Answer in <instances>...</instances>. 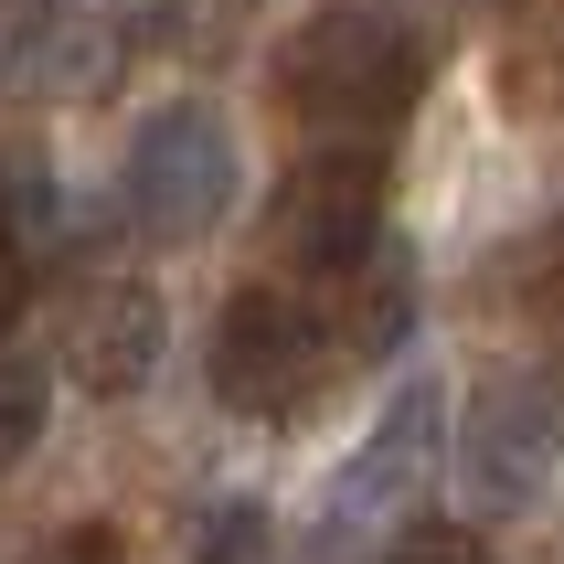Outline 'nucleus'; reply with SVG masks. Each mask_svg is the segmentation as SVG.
<instances>
[{"label": "nucleus", "mask_w": 564, "mask_h": 564, "mask_svg": "<svg viewBox=\"0 0 564 564\" xmlns=\"http://www.w3.org/2000/svg\"><path fill=\"white\" fill-rule=\"evenodd\" d=\"M182 554L192 564H267V511L256 501H203L182 522Z\"/></svg>", "instance_id": "10"}, {"label": "nucleus", "mask_w": 564, "mask_h": 564, "mask_svg": "<svg viewBox=\"0 0 564 564\" xmlns=\"http://www.w3.org/2000/svg\"><path fill=\"white\" fill-rule=\"evenodd\" d=\"M128 43L86 0H0V96L11 107H96L118 96Z\"/></svg>", "instance_id": "6"}, {"label": "nucleus", "mask_w": 564, "mask_h": 564, "mask_svg": "<svg viewBox=\"0 0 564 564\" xmlns=\"http://www.w3.org/2000/svg\"><path fill=\"white\" fill-rule=\"evenodd\" d=\"M319 373H330V319L299 310L288 288H235L214 310V394H224V415L288 426L319 394Z\"/></svg>", "instance_id": "4"}, {"label": "nucleus", "mask_w": 564, "mask_h": 564, "mask_svg": "<svg viewBox=\"0 0 564 564\" xmlns=\"http://www.w3.org/2000/svg\"><path fill=\"white\" fill-rule=\"evenodd\" d=\"M554 469H564V362H501L458 405V490L469 511L511 522L543 501Z\"/></svg>", "instance_id": "2"}, {"label": "nucleus", "mask_w": 564, "mask_h": 564, "mask_svg": "<svg viewBox=\"0 0 564 564\" xmlns=\"http://www.w3.org/2000/svg\"><path fill=\"white\" fill-rule=\"evenodd\" d=\"M267 224L299 278H362L383 256V150H310L278 182Z\"/></svg>", "instance_id": "5"}, {"label": "nucleus", "mask_w": 564, "mask_h": 564, "mask_svg": "<svg viewBox=\"0 0 564 564\" xmlns=\"http://www.w3.org/2000/svg\"><path fill=\"white\" fill-rule=\"evenodd\" d=\"M394 564H479V543L469 533H405V543H394Z\"/></svg>", "instance_id": "13"}, {"label": "nucleus", "mask_w": 564, "mask_h": 564, "mask_svg": "<svg viewBox=\"0 0 564 564\" xmlns=\"http://www.w3.org/2000/svg\"><path fill=\"white\" fill-rule=\"evenodd\" d=\"M160 351H171V310H160L150 278H86L64 299V373L86 383V394H139L160 373Z\"/></svg>", "instance_id": "8"}, {"label": "nucleus", "mask_w": 564, "mask_h": 564, "mask_svg": "<svg viewBox=\"0 0 564 564\" xmlns=\"http://www.w3.org/2000/svg\"><path fill=\"white\" fill-rule=\"evenodd\" d=\"M235 22H246V0H128L118 43H150V54H214Z\"/></svg>", "instance_id": "9"}, {"label": "nucleus", "mask_w": 564, "mask_h": 564, "mask_svg": "<svg viewBox=\"0 0 564 564\" xmlns=\"http://www.w3.org/2000/svg\"><path fill=\"white\" fill-rule=\"evenodd\" d=\"M426 86V43L373 0H330L278 43V107L319 150H373Z\"/></svg>", "instance_id": "1"}, {"label": "nucleus", "mask_w": 564, "mask_h": 564, "mask_svg": "<svg viewBox=\"0 0 564 564\" xmlns=\"http://www.w3.org/2000/svg\"><path fill=\"white\" fill-rule=\"evenodd\" d=\"M128 224L160 235V246H192V235H214L224 203H235V128L203 107V96H171L150 118L128 128Z\"/></svg>", "instance_id": "3"}, {"label": "nucleus", "mask_w": 564, "mask_h": 564, "mask_svg": "<svg viewBox=\"0 0 564 564\" xmlns=\"http://www.w3.org/2000/svg\"><path fill=\"white\" fill-rule=\"evenodd\" d=\"M522 310L533 319H564V224H543V246H522Z\"/></svg>", "instance_id": "12"}, {"label": "nucleus", "mask_w": 564, "mask_h": 564, "mask_svg": "<svg viewBox=\"0 0 564 564\" xmlns=\"http://www.w3.org/2000/svg\"><path fill=\"white\" fill-rule=\"evenodd\" d=\"M437 437H447V405H437V383L415 373L405 394H383L373 415V437L341 458V479H330V501H319V533L330 543H362V533H394L405 522V501L437 479Z\"/></svg>", "instance_id": "7"}, {"label": "nucleus", "mask_w": 564, "mask_h": 564, "mask_svg": "<svg viewBox=\"0 0 564 564\" xmlns=\"http://www.w3.org/2000/svg\"><path fill=\"white\" fill-rule=\"evenodd\" d=\"M11 319H22V256L0 246V341H11Z\"/></svg>", "instance_id": "14"}, {"label": "nucleus", "mask_w": 564, "mask_h": 564, "mask_svg": "<svg viewBox=\"0 0 564 564\" xmlns=\"http://www.w3.org/2000/svg\"><path fill=\"white\" fill-rule=\"evenodd\" d=\"M43 415H54V394H43V362H11V351H0V479H11L32 447H43Z\"/></svg>", "instance_id": "11"}]
</instances>
